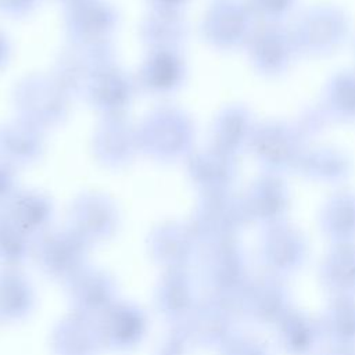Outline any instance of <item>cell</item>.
I'll use <instances>...</instances> for the list:
<instances>
[{
  "label": "cell",
  "mask_w": 355,
  "mask_h": 355,
  "mask_svg": "<svg viewBox=\"0 0 355 355\" xmlns=\"http://www.w3.org/2000/svg\"><path fill=\"white\" fill-rule=\"evenodd\" d=\"M326 122L319 110L312 118L288 121L283 118L258 121L248 153L258 164L261 172L286 176L295 168L309 147V135Z\"/></svg>",
  "instance_id": "6da1fadb"
},
{
  "label": "cell",
  "mask_w": 355,
  "mask_h": 355,
  "mask_svg": "<svg viewBox=\"0 0 355 355\" xmlns=\"http://www.w3.org/2000/svg\"><path fill=\"white\" fill-rule=\"evenodd\" d=\"M140 150L157 162H176L194 151L196 126L191 116L178 105L153 108L137 125Z\"/></svg>",
  "instance_id": "7a4b0ae2"
},
{
  "label": "cell",
  "mask_w": 355,
  "mask_h": 355,
  "mask_svg": "<svg viewBox=\"0 0 355 355\" xmlns=\"http://www.w3.org/2000/svg\"><path fill=\"white\" fill-rule=\"evenodd\" d=\"M300 57L320 58L338 51L349 39L352 19L334 3H316L304 8L290 26Z\"/></svg>",
  "instance_id": "3957f363"
},
{
  "label": "cell",
  "mask_w": 355,
  "mask_h": 355,
  "mask_svg": "<svg viewBox=\"0 0 355 355\" xmlns=\"http://www.w3.org/2000/svg\"><path fill=\"white\" fill-rule=\"evenodd\" d=\"M72 97L60 85L44 73L24 76L14 86L12 103L18 118L46 129L62 125L71 114Z\"/></svg>",
  "instance_id": "277c9868"
},
{
  "label": "cell",
  "mask_w": 355,
  "mask_h": 355,
  "mask_svg": "<svg viewBox=\"0 0 355 355\" xmlns=\"http://www.w3.org/2000/svg\"><path fill=\"white\" fill-rule=\"evenodd\" d=\"M258 21L247 0H214L204 12L200 35L216 50L244 49Z\"/></svg>",
  "instance_id": "5b68a950"
},
{
  "label": "cell",
  "mask_w": 355,
  "mask_h": 355,
  "mask_svg": "<svg viewBox=\"0 0 355 355\" xmlns=\"http://www.w3.org/2000/svg\"><path fill=\"white\" fill-rule=\"evenodd\" d=\"M252 69L269 79L283 76L300 58L290 26L258 22L244 47Z\"/></svg>",
  "instance_id": "8992f818"
},
{
  "label": "cell",
  "mask_w": 355,
  "mask_h": 355,
  "mask_svg": "<svg viewBox=\"0 0 355 355\" xmlns=\"http://www.w3.org/2000/svg\"><path fill=\"white\" fill-rule=\"evenodd\" d=\"M115 60L114 40L87 46L68 43L55 58L50 75L71 97L83 96L93 75Z\"/></svg>",
  "instance_id": "52a82bcc"
},
{
  "label": "cell",
  "mask_w": 355,
  "mask_h": 355,
  "mask_svg": "<svg viewBox=\"0 0 355 355\" xmlns=\"http://www.w3.org/2000/svg\"><path fill=\"white\" fill-rule=\"evenodd\" d=\"M286 176L261 172L241 196L248 223L262 227L287 220L291 194Z\"/></svg>",
  "instance_id": "ba28073f"
},
{
  "label": "cell",
  "mask_w": 355,
  "mask_h": 355,
  "mask_svg": "<svg viewBox=\"0 0 355 355\" xmlns=\"http://www.w3.org/2000/svg\"><path fill=\"white\" fill-rule=\"evenodd\" d=\"M119 14L105 0H87L65 8L64 29L69 44H98L111 42L118 28Z\"/></svg>",
  "instance_id": "9c48e42d"
},
{
  "label": "cell",
  "mask_w": 355,
  "mask_h": 355,
  "mask_svg": "<svg viewBox=\"0 0 355 355\" xmlns=\"http://www.w3.org/2000/svg\"><path fill=\"white\" fill-rule=\"evenodd\" d=\"M92 151L97 162L107 168L129 165L141 153L137 125L126 115L104 116L93 133Z\"/></svg>",
  "instance_id": "30bf717a"
},
{
  "label": "cell",
  "mask_w": 355,
  "mask_h": 355,
  "mask_svg": "<svg viewBox=\"0 0 355 355\" xmlns=\"http://www.w3.org/2000/svg\"><path fill=\"white\" fill-rule=\"evenodd\" d=\"M308 254L302 233L287 220L263 227L259 257L262 265L275 276H287L298 270Z\"/></svg>",
  "instance_id": "8fae6325"
},
{
  "label": "cell",
  "mask_w": 355,
  "mask_h": 355,
  "mask_svg": "<svg viewBox=\"0 0 355 355\" xmlns=\"http://www.w3.org/2000/svg\"><path fill=\"white\" fill-rule=\"evenodd\" d=\"M136 93L135 78L114 62L103 67L93 75L83 97L104 118L126 115Z\"/></svg>",
  "instance_id": "7c38bea8"
},
{
  "label": "cell",
  "mask_w": 355,
  "mask_h": 355,
  "mask_svg": "<svg viewBox=\"0 0 355 355\" xmlns=\"http://www.w3.org/2000/svg\"><path fill=\"white\" fill-rule=\"evenodd\" d=\"M197 222L201 230L216 241L233 239L248 223L241 196L232 190L202 194Z\"/></svg>",
  "instance_id": "4fadbf2b"
},
{
  "label": "cell",
  "mask_w": 355,
  "mask_h": 355,
  "mask_svg": "<svg viewBox=\"0 0 355 355\" xmlns=\"http://www.w3.org/2000/svg\"><path fill=\"white\" fill-rule=\"evenodd\" d=\"M186 72L180 50L148 51L135 76L137 92L150 96L172 94L183 86Z\"/></svg>",
  "instance_id": "5bb4252c"
},
{
  "label": "cell",
  "mask_w": 355,
  "mask_h": 355,
  "mask_svg": "<svg viewBox=\"0 0 355 355\" xmlns=\"http://www.w3.org/2000/svg\"><path fill=\"white\" fill-rule=\"evenodd\" d=\"M257 123L252 110L245 104L225 105L212 121L209 146L239 158L248 153Z\"/></svg>",
  "instance_id": "9a60e30c"
},
{
  "label": "cell",
  "mask_w": 355,
  "mask_h": 355,
  "mask_svg": "<svg viewBox=\"0 0 355 355\" xmlns=\"http://www.w3.org/2000/svg\"><path fill=\"white\" fill-rule=\"evenodd\" d=\"M239 158L208 146L186 158V171L202 194L232 190L239 178Z\"/></svg>",
  "instance_id": "2e32d148"
},
{
  "label": "cell",
  "mask_w": 355,
  "mask_h": 355,
  "mask_svg": "<svg viewBox=\"0 0 355 355\" xmlns=\"http://www.w3.org/2000/svg\"><path fill=\"white\" fill-rule=\"evenodd\" d=\"M243 308L254 323L277 326L291 309L290 293L280 276L269 273L247 287Z\"/></svg>",
  "instance_id": "e0dca14e"
},
{
  "label": "cell",
  "mask_w": 355,
  "mask_h": 355,
  "mask_svg": "<svg viewBox=\"0 0 355 355\" xmlns=\"http://www.w3.org/2000/svg\"><path fill=\"white\" fill-rule=\"evenodd\" d=\"M295 175L319 184L338 186L354 173V161L348 153L333 146H309L302 154Z\"/></svg>",
  "instance_id": "ac0fdd59"
},
{
  "label": "cell",
  "mask_w": 355,
  "mask_h": 355,
  "mask_svg": "<svg viewBox=\"0 0 355 355\" xmlns=\"http://www.w3.org/2000/svg\"><path fill=\"white\" fill-rule=\"evenodd\" d=\"M44 151L43 130L21 119L0 125V159L11 166H28L39 161Z\"/></svg>",
  "instance_id": "d6986e66"
},
{
  "label": "cell",
  "mask_w": 355,
  "mask_h": 355,
  "mask_svg": "<svg viewBox=\"0 0 355 355\" xmlns=\"http://www.w3.org/2000/svg\"><path fill=\"white\" fill-rule=\"evenodd\" d=\"M141 43L153 50H180L189 37V24L182 11L151 8L139 26Z\"/></svg>",
  "instance_id": "ffe728a7"
},
{
  "label": "cell",
  "mask_w": 355,
  "mask_h": 355,
  "mask_svg": "<svg viewBox=\"0 0 355 355\" xmlns=\"http://www.w3.org/2000/svg\"><path fill=\"white\" fill-rule=\"evenodd\" d=\"M319 112L326 122L355 123V69H340L326 80Z\"/></svg>",
  "instance_id": "44dd1931"
},
{
  "label": "cell",
  "mask_w": 355,
  "mask_h": 355,
  "mask_svg": "<svg viewBox=\"0 0 355 355\" xmlns=\"http://www.w3.org/2000/svg\"><path fill=\"white\" fill-rule=\"evenodd\" d=\"M319 226L331 243L355 241V191L341 189L322 205Z\"/></svg>",
  "instance_id": "7402d4cb"
},
{
  "label": "cell",
  "mask_w": 355,
  "mask_h": 355,
  "mask_svg": "<svg viewBox=\"0 0 355 355\" xmlns=\"http://www.w3.org/2000/svg\"><path fill=\"white\" fill-rule=\"evenodd\" d=\"M276 329L277 344L286 355H313L323 337L319 322L308 313L293 308Z\"/></svg>",
  "instance_id": "603a6c76"
},
{
  "label": "cell",
  "mask_w": 355,
  "mask_h": 355,
  "mask_svg": "<svg viewBox=\"0 0 355 355\" xmlns=\"http://www.w3.org/2000/svg\"><path fill=\"white\" fill-rule=\"evenodd\" d=\"M319 276L323 287L334 297H355V241L333 243Z\"/></svg>",
  "instance_id": "cb8c5ba5"
},
{
  "label": "cell",
  "mask_w": 355,
  "mask_h": 355,
  "mask_svg": "<svg viewBox=\"0 0 355 355\" xmlns=\"http://www.w3.org/2000/svg\"><path fill=\"white\" fill-rule=\"evenodd\" d=\"M319 323L329 344L355 347V297H333Z\"/></svg>",
  "instance_id": "d4e9b609"
},
{
  "label": "cell",
  "mask_w": 355,
  "mask_h": 355,
  "mask_svg": "<svg viewBox=\"0 0 355 355\" xmlns=\"http://www.w3.org/2000/svg\"><path fill=\"white\" fill-rule=\"evenodd\" d=\"M8 219L12 223H22L26 226L42 225L50 215L49 198L33 190H17L6 202Z\"/></svg>",
  "instance_id": "484cf974"
},
{
  "label": "cell",
  "mask_w": 355,
  "mask_h": 355,
  "mask_svg": "<svg viewBox=\"0 0 355 355\" xmlns=\"http://www.w3.org/2000/svg\"><path fill=\"white\" fill-rule=\"evenodd\" d=\"M73 215L78 223L93 230H103L114 220V205L103 194L86 193L75 201Z\"/></svg>",
  "instance_id": "4316f807"
},
{
  "label": "cell",
  "mask_w": 355,
  "mask_h": 355,
  "mask_svg": "<svg viewBox=\"0 0 355 355\" xmlns=\"http://www.w3.org/2000/svg\"><path fill=\"white\" fill-rule=\"evenodd\" d=\"M258 22L286 24V19L294 12L298 0H247Z\"/></svg>",
  "instance_id": "83f0119b"
},
{
  "label": "cell",
  "mask_w": 355,
  "mask_h": 355,
  "mask_svg": "<svg viewBox=\"0 0 355 355\" xmlns=\"http://www.w3.org/2000/svg\"><path fill=\"white\" fill-rule=\"evenodd\" d=\"M42 0H0V12L12 17L22 18L32 14Z\"/></svg>",
  "instance_id": "f1b7e54d"
},
{
  "label": "cell",
  "mask_w": 355,
  "mask_h": 355,
  "mask_svg": "<svg viewBox=\"0 0 355 355\" xmlns=\"http://www.w3.org/2000/svg\"><path fill=\"white\" fill-rule=\"evenodd\" d=\"M226 355H272L269 348L258 340L241 338L232 341Z\"/></svg>",
  "instance_id": "f546056e"
},
{
  "label": "cell",
  "mask_w": 355,
  "mask_h": 355,
  "mask_svg": "<svg viewBox=\"0 0 355 355\" xmlns=\"http://www.w3.org/2000/svg\"><path fill=\"white\" fill-rule=\"evenodd\" d=\"M17 191L15 168L0 159V204L7 202Z\"/></svg>",
  "instance_id": "4dcf8cb0"
},
{
  "label": "cell",
  "mask_w": 355,
  "mask_h": 355,
  "mask_svg": "<svg viewBox=\"0 0 355 355\" xmlns=\"http://www.w3.org/2000/svg\"><path fill=\"white\" fill-rule=\"evenodd\" d=\"M189 0H147L151 8H162V10H179L182 11L183 6H186Z\"/></svg>",
  "instance_id": "1f68e13d"
},
{
  "label": "cell",
  "mask_w": 355,
  "mask_h": 355,
  "mask_svg": "<svg viewBox=\"0 0 355 355\" xmlns=\"http://www.w3.org/2000/svg\"><path fill=\"white\" fill-rule=\"evenodd\" d=\"M315 355H355V347H341V345L329 344L326 349Z\"/></svg>",
  "instance_id": "d6a6232c"
},
{
  "label": "cell",
  "mask_w": 355,
  "mask_h": 355,
  "mask_svg": "<svg viewBox=\"0 0 355 355\" xmlns=\"http://www.w3.org/2000/svg\"><path fill=\"white\" fill-rule=\"evenodd\" d=\"M10 58V43L4 33L0 31V69L7 64Z\"/></svg>",
  "instance_id": "836d02e7"
},
{
  "label": "cell",
  "mask_w": 355,
  "mask_h": 355,
  "mask_svg": "<svg viewBox=\"0 0 355 355\" xmlns=\"http://www.w3.org/2000/svg\"><path fill=\"white\" fill-rule=\"evenodd\" d=\"M60 4H62L65 8H69V7H73V6H78L80 3H85L87 0H57Z\"/></svg>",
  "instance_id": "e575fe53"
}]
</instances>
